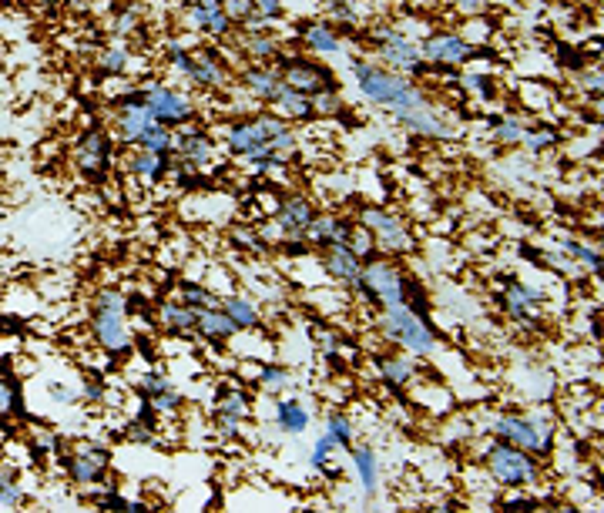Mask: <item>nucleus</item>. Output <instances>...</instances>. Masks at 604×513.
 <instances>
[{
  "instance_id": "obj_56",
  "label": "nucleus",
  "mask_w": 604,
  "mask_h": 513,
  "mask_svg": "<svg viewBox=\"0 0 604 513\" xmlns=\"http://www.w3.org/2000/svg\"><path fill=\"white\" fill-rule=\"evenodd\" d=\"M252 7H256L262 17H269V20H279V17H282V0H252Z\"/></svg>"
},
{
  "instance_id": "obj_52",
  "label": "nucleus",
  "mask_w": 604,
  "mask_h": 513,
  "mask_svg": "<svg viewBox=\"0 0 604 513\" xmlns=\"http://www.w3.org/2000/svg\"><path fill=\"white\" fill-rule=\"evenodd\" d=\"M0 507H7V510L24 507V486H20V480H11L0 486Z\"/></svg>"
},
{
  "instance_id": "obj_41",
  "label": "nucleus",
  "mask_w": 604,
  "mask_h": 513,
  "mask_svg": "<svg viewBox=\"0 0 604 513\" xmlns=\"http://www.w3.org/2000/svg\"><path fill=\"white\" fill-rule=\"evenodd\" d=\"M131 67V51L124 44H115V47H105L101 54H98V71H105L111 77H124V71Z\"/></svg>"
},
{
  "instance_id": "obj_15",
  "label": "nucleus",
  "mask_w": 604,
  "mask_h": 513,
  "mask_svg": "<svg viewBox=\"0 0 604 513\" xmlns=\"http://www.w3.org/2000/svg\"><path fill=\"white\" fill-rule=\"evenodd\" d=\"M171 154H179V162L192 168H209L215 165V158H219V145H215V138L205 131V128H181L175 131L171 138Z\"/></svg>"
},
{
  "instance_id": "obj_2",
  "label": "nucleus",
  "mask_w": 604,
  "mask_h": 513,
  "mask_svg": "<svg viewBox=\"0 0 604 513\" xmlns=\"http://www.w3.org/2000/svg\"><path fill=\"white\" fill-rule=\"evenodd\" d=\"M91 335L107 356H128L135 349V329H131V305L121 288H98L91 299Z\"/></svg>"
},
{
  "instance_id": "obj_16",
  "label": "nucleus",
  "mask_w": 604,
  "mask_h": 513,
  "mask_svg": "<svg viewBox=\"0 0 604 513\" xmlns=\"http://www.w3.org/2000/svg\"><path fill=\"white\" fill-rule=\"evenodd\" d=\"M544 292L541 288L528 286V282H517V279H507L504 282V292H500V309L521 322V326H534L537 322V312H541Z\"/></svg>"
},
{
  "instance_id": "obj_24",
  "label": "nucleus",
  "mask_w": 604,
  "mask_h": 513,
  "mask_svg": "<svg viewBox=\"0 0 604 513\" xmlns=\"http://www.w3.org/2000/svg\"><path fill=\"white\" fill-rule=\"evenodd\" d=\"M396 118L407 124L413 135L420 138H440V141H447V138H453V128L447 124V121L440 118L437 111L430 105H420V107H409V111H403V114H396Z\"/></svg>"
},
{
  "instance_id": "obj_20",
  "label": "nucleus",
  "mask_w": 604,
  "mask_h": 513,
  "mask_svg": "<svg viewBox=\"0 0 604 513\" xmlns=\"http://www.w3.org/2000/svg\"><path fill=\"white\" fill-rule=\"evenodd\" d=\"M188 81L202 91H222L228 84V67L211 47L192 51V67H188Z\"/></svg>"
},
{
  "instance_id": "obj_51",
  "label": "nucleus",
  "mask_w": 604,
  "mask_h": 513,
  "mask_svg": "<svg viewBox=\"0 0 604 513\" xmlns=\"http://www.w3.org/2000/svg\"><path fill=\"white\" fill-rule=\"evenodd\" d=\"M245 420H235V416H215V430H219V439L226 443H235V439H245V430H242Z\"/></svg>"
},
{
  "instance_id": "obj_6",
  "label": "nucleus",
  "mask_w": 604,
  "mask_h": 513,
  "mask_svg": "<svg viewBox=\"0 0 604 513\" xmlns=\"http://www.w3.org/2000/svg\"><path fill=\"white\" fill-rule=\"evenodd\" d=\"M286 128V118L272 114V111H256L249 118L232 121V124H222V145L232 158L239 162H252V158H266L269 151V138L275 131Z\"/></svg>"
},
{
  "instance_id": "obj_60",
  "label": "nucleus",
  "mask_w": 604,
  "mask_h": 513,
  "mask_svg": "<svg viewBox=\"0 0 604 513\" xmlns=\"http://www.w3.org/2000/svg\"><path fill=\"white\" fill-rule=\"evenodd\" d=\"M188 4H192V0H188Z\"/></svg>"
},
{
  "instance_id": "obj_5",
  "label": "nucleus",
  "mask_w": 604,
  "mask_h": 513,
  "mask_svg": "<svg viewBox=\"0 0 604 513\" xmlns=\"http://www.w3.org/2000/svg\"><path fill=\"white\" fill-rule=\"evenodd\" d=\"M483 473L490 477L494 486H504V490H524V486H534L541 480V463L537 456L521 446H511L504 439H494L487 453H483Z\"/></svg>"
},
{
  "instance_id": "obj_37",
  "label": "nucleus",
  "mask_w": 604,
  "mask_h": 513,
  "mask_svg": "<svg viewBox=\"0 0 604 513\" xmlns=\"http://www.w3.org/2000/svg\"><path fill=\"white\" fill-rule=\"evenodd\" d=\"M558 249L564 252V256L571 258L574 265H581V269H588V272H601L604 265V258H601V249L598 245H584L581 239H560L558 241Z\"/></svg>"
},
{
  "instance_id": "obj_48",
  "label": "nucleus",
  "mask_w": 604,
  "mask_h": 513,
  "mask_svg": "<svg viewBox=\"0 0 604 513\" xmlns=\"http://www.w3.org/2000/svg\"><path fill=\"white\" fill-rule=\"evenodd\" d=\"M158 416H179V409L185 406V396H181L179 386H168V390L155 392V396H145Z\"/></svg>"
},
{
  "instance_id": "obj_53",
  "label": "nucleus",
  "mask_w": 604,
  "mask_h": 513,
  "mask_svg": "<svg viewBox=\"0 0 604 513\" xmlns=\"http://www.w3.org/2000/svg\"><path fill=\"white\" fill-rule=\"evenodd\" d=\"M77 399H84V403H101V399H105V379L88 376L81 383V390H77Z\"/></svg>"
},
{
  "instance_id": "obj_46",
  "label": "nucleus",
  "mask_w": 604,
  "mask_h": 513,
  "mask_svg": "<svg viewBox=\"0 0 604 513\" xmlns=\"http://www.w3.org/2000/svg\"><path fill=\"white\" fill-rule=\"evenodd\" d=\"M460 88L467 91L470 98H481V101H494L497 98V84L487 75H481V71H464L460 75Z\"/></svg>"
},
{
  "instance_id": "obj_34",
  "label": "nucleus",
  "mask_w": 604,
  "mask_h": 513,
  "mask_svg": "<svg viewBox=\"0 0 604 513\" xmlns=\"http://www.w3.org/2000/svg\"><path fill=\"white\" fill-rule=\"evenodd\" d=\"M175 299L192 305L195 312H202V309H219V305H222V299H219L205 282H195V279H181L179 286H175Z\"/></svg>"
},
{
  "instance_id": "obj_36",
  "label": "nucleus",
  "mask_w": 604,
  "mask_h": 513,
  "mask_svg": "<svg viewBox=\"0 0 604 513\" xmlns=\"http://www.w3.org/2000/svg\"><path fill=\"white\" fill-rule=\"evenodd\" d=\"M239 47L249 54V58L256 60V64H262V60H275L279 54H282L279 44H275V37H269L266 30H242Z\"/></svg>"
},
{
  "instance_id": "obj_12",
  "label": "nucleus",
  "mask_w": 604,
  "mask_h": 513,
  "mask_svg": "<svg viewBox=\"0 0 604 513\" xmlns=\"http://www.w3.org/2000/svg\"><path fill=\"white\" fill-rule=\"evenodd\" d=\"M115 162V138L105 128H88L75 145V165L88 181L101 185Z\"/></svg>"
},
{
  "instance_id": "obj_33",
  "label": "nucleus",
  "mask_w": 604,
  "mask_h": 513,
  "mask_svg": "<svg viewBox=\"0 0 604 513\" xmlns=\"http://www.w3.org/2000/svg\"><path fill=\"white\" fill-rule=\"evenodd\" d=\"M215 416H235V420H249L252 416V399L242 386H219L215 396Z\"/></svg>"
},
{
  "instance_id": "obj_28",
  "label": "nucleus",
  "mask_w": 604,
  "mask_h": 513,
  "mask_svg": "<svg viewBox=\"0 0 604 513\" xmlns=\"http://www.w3.org/2000/svg\"><path fill=\"white\" fill-rule=\"evenodd\" d=\"M195 319L198 312L181 299L158 302V322L165 326L168 335H195Z\"/></svg>"
},
{
  "instance_id": "obj_1",
  "label": "nucleus",
  "mask_w": 604,
  "mask_h": 513,
  "mask_svg": "<svg viewBox=\"0 0 604 513\" xmlns=\"http://www.w3.org/2000/svg\"><path fill=\"white\" fill-rule=\"evenodd\" d=\"M353 77H356V84H360L366 101L390 107L393 114H403L409 107L430 105V98L423 94V88H417L413 81H407L400 71L379 67V64H373V60L366 58L353 60Z\"/></svg>"
},
{
  "instance_id": "obj_13",
  "label": "nucleus",
  "mask_w": 604,
  "mask_h": 513,
  "mask_svg": "<svg viewBox=\"0 0 604 513\" xmlns=\"http://www.w3.org/2000/svg\"><path fill=\"white\" fill-rule=\"evenodd\" d=\"M420 58L430 60L437 71H457L473 58V47L457 30H430L420 44Z\"/></svg>"
},
{
  "instance_id": "obj_50",
  "label": "nucleus",
  "mask_w": 604,
  "mask_h": 513,
  "mask_svg": "<svg viewBox=\"0 0 604 513\" xmlns=\"http://www.w3.org/2000/svg\"><path fill=\"white\" fill-rule=\"evenodd\" d=\"M577 88H581V94H588V98H601L604 91V81H601V67L594 64V67H581V75H577Z\"/></svg>"
},
{
  "instance_id": "obj_3",
  "label": "nucleus",
  "mask_w": 604,
  "mask_h": 513,
  "mask_svg": "<svg viewBox=\"0 0 604 513\" xmlns=\"http://www.w3.org/2000/svg\"><path fill=\"white\" fill-rule=\"evenodd\" d=\"M407 272L393 256H373L362 262L360 286L353 288V296L370 305V309H400L407 305Z\"/></svg>"
},
{
  "instance_id": "obj_59",
  "label": "nucleus",
  "mask_w": 604,
  "mask_h": 513,
  "mask_svg": "<svg viewBox=\"0 0 604 513\" xmlns=\"http://www.w3.org/2000/svg\"><path fill=\"white\" fill-rule=\"evenodd\" d=\"M591 4H598V0H591Z\"/></svg>"
},
{
  "instance_id": "obj_49",
  "label": "nucleus",
  "mask_w": 604,
  "mask_h": 513,
  "mask_svg": "<svg viewBox=\"0 0 604 513\" xmlns=\"http://www.w3.org/2000/svg\"><path fill=\"white\" fill-rule=\"evenodd\" d=\"M138 24H141V11H138V7H121L118 14H115V20H111V34H115V37H131L138 30Z\"/></svg>"
},
{
  "instance_id": "obj_30",
  "label": "nucleus",
  "mask_w": 604,
  "mask_h": 513,
  "mask_svg": "<svg viewBox=\"0 0 604 513\" xmlns=\"http://www.w3.org/2000/svg\"><path fill=\"white\" fill-rule=\"evenodd\" d=\"M279 71L275 67H258L256 60L249 64V67H242V88H245V94H252L258 105H269L272 91L279 88Z\"/></svg>"
},
{
  "instance_id": "obj_39",
  "label": "nucleus",
  "mask_w": 604,
  "mask_h": 513,
  "mask_svg": "<svg viewBox=\"0 0 604 513\" xmlns=\"http://www.w3.org/2000/svg\"><path fill=\"white\" fill-rule=\"evenodd\" d=\"M269 151L279 165H292V162L299 158V135L286 124L282 131H275V135L269 138Z\"/></svg>"
},
{
  "instance_id": "obj_23",
  "label": "nucleus",
  "mask_w": 604,
  "mask_h": 513,
  "mask_svg": "<svg viewBox=\"0 0 604 513\" xmlns=\"http://www.w3.org/2000/svg\"><path fill=\"white\" fill-rule=\"evenodd\" d=\"M269 107H272V114H279V118H286V121H313L316 118V114H313V98H306V94H299V91H292L289 84H282V81H279V88L272 91Z\"/></svg>"
},
{
  "instance_id": "obj_10",
  "label": "nucleus",
  "mask_w": 604,
  "mask_h": 513,
  "mask_svg": "<svg viewBox=\"0 0 604 513\" xmlns=\"http://www.w3.org/2000/svg\"><path fill=\"white\" fill-rule=\"evenodd\" d=\"M494 437L521 446V450L534 453V456H547L554 450V430H541L530 416H517V413H500L494 416Z\"/></svg>"
},
{
  "instance_id": "obj_31",
  "label": "nucleus",
  "mask_w": 604,
  "mask_h": 513,
  "mask_svg": "<svg viewBox=\"0 0 604 513\" xmlns=\"http://www.w3.org/2000/svg\"><path fill=\"white\" fill-rule=\"evenodd\" d=\"M377 373L390 390H407L409 383L417 379V362L407 359V356H390V352H383V356H377Z\"/></svg>"
},
{
  "instance_id": "obj_26",
  "label": "nucleus",
  "mask_w": 604,
  "mask_h": 513,
  "mask_svg": "<svg viewBox=\"0 0 604 513\" xmlns=\"http://www.w3.org/2000/svg\"><path fill=\"white\" fill-rule=\"evenodd\" d=\"M275 426H279V433H286V437H302V433L313 426V413H309L306 403H299V399L279 396V399H275Z\"/></svg>"
},
{
  "instance_id": "obj_17",
  "label": "nucleus",
  "mask_w": 604,
  "mask_h": 513,
  "mask_svg": "<svg viewBox=\"0 0 604 513\" xmlns=\"http://www.w3.org/2000/svg\"><path fill=\"white\" fill-rule=\"evenodd\" d=\"M155 121L158 118L145 107V101H141V94H138L135 88L128 98L118 101V111H115V135H118V141H124V145H135L138 138H141V131H148Z\"/></svg>"
},
{
  "instance_id": "obj_14",
  "label": "nucleus",
  "mask_w": 604,
  "mask_h": 513,
  "mask_svg": "<svg viewBox=\"0 0 604 513\" xmlns=\"http://www.w3.org/2000/svg\"><path fill=\"white\" fill-rule=\"evenodd\" d=\"M64 470H68V480L75 483V486H84V490H88L94 483L107 480V473H111V453H107V446L84 443V446H77L75 453H68Z\"/></svg>"
},
{
  "instance_id": "obj_35",
  "label": "nucleus",
  "mask_w": 604,
  "mask_h": 513,
  "mask_svg": "<svg viewBox=\"0 0 604 513\" xmlns=\"http://www.w3.org/2000/svg\"><path fill=\"white\" fill-rule=\"evenodd\" d=\"M222 312L239 326V332L258 329V322H262V309H258L252 299H245V296H228V299H222Z\"/></svg>"
},
{
  "instance_id": "obj_29",
  "label": "nucleus",
  "mask_w": 604,
  "mask_h": 513,
  "mask_svg": "<svg viewBox=\"0 0 604 513\" xmlns=\"http://www.w3.org/2000/svg\"><path fill=\"white\" fill-rule=\"evenodd\" d=\"M195 335H202L205 343H228V339L239 335V326L222 312V305L219 309H202L195 319Z\"/></svg>"
},
{
  "instance_id": "obj_57",
  "label": "nucleus",
  "mask_w": 604,
  "mask_h": 513,
  "mask_svg": "<svg viewBox=\"0 0 604 513\" xmlns=\"http://www.w3.org/2000/svg\"><path fill=\"white\" fill-rule=\"evenodd\" d=\"M500 507H504V510H534V507H537V500L534 497H511V500H500Z\"/></svg>"
},
{
  "instance_id": "obj_40",
  "label": "nucleus",
  "mask_w": 604,
  "mask_h": 513,
  "mask_svg": "<svg viewBox=\"0 0 604 513\" xmlns=\"http://www.w3.org/2000/svg\"><path fill=\"white\" fill-rule=\"evenodd\" d=\"M494 141L497 145H521V138L524 131L530 128L528 118H521V114H511V118H494Z\"/></svg>"
},
{
  "instance_id": "obj_18",
  "label": "nucleus",
  "mask_w": 604,
  "mask_h": 513,
  "mask_svg": "<svg viewBox=\"0 0 604 513\" xmlns=\"http://www.w3.org/2000/svg\"><path fill=\"white\" fill-rule=\"evenodd\" d=\"M319 265H322V272L330 275L332 282L339 288H353L360 286V269L362 262L353 252L346 249V241H336V245H326L322 252H319Z\"/></svg>"
},
{
  "instance_id": "obj_47",
  "label": "nucleus",
  "mask_w": 604,
  "mask_h": 513,
  "mask_svg": "<svg viewBox=\"0 0 604 513\" xmlns=\"http://www.w3.org/2000/svg\"><path fill=\"white\" fill-rule=\"evenodd\" d=\"M326 433L336 439V446H343V450L353 446V422H349V416L343 409H330V413H326Z\"/></svg>"
},
{
  "instance_id": "obj_7",
  "label": "nucleus",
  "mask_w": 604,
  "mask_h": 513,
  "mask_svg": "<svg viewBox=\"0 0 604 513\" xmlns=\"http://www.w3.org/2000/svg\"><path fill=\"white\" fill-rule=\"evenodd\" d=\"M366 41L377 47L379 60L390 71H409V75L417 77L426 75V64L420 58V44L413 37H407L403 30L390 28V24H377V28L366 30Z\"/></svg>"
},
{
  "instance_id": "obj_55",
  "label": "nucleus",
  "mask_w": 604,
  "mask_h": 513,
  "mask_svg": "<svg viewBox=\"0 0 604 513\" xmlns=\"http://www.w3.org/2000/svg\"><path fill=\"white\" fill-rule=\"evenodd\" d=\"M158 420H162V416H158V413H155V406H151L148 399L141 396V399H138L135 422H141V426H151V430H158Z\"/></svg>"
},
{
  "instance_id": "obj_21",
  "label": "nucleus",
  "mask_w": 604,
  "mask_h": 513,
  "mask_svg": "<svg viewBox=\"0 0 604 513\" xmlns=\"http://www.w3.org/2000/svg\"><path fill=\"white\" fill-rule=\"evenodd\" d=\"M188 20H192V28H195L198 34H211L215 41H226L228 34H232V28H235V24L228 20L222 0H192Z\"/></svg>"
},
{
  "instance_id": "obj_44",
  "label": "nucleus",
  "mask_w": 604,
  "mask_h": 513,
  "mask_svg": "<svg viewBox=\"0 0 604 513\" xmlns=\"http://www.w3.org/2000/svg\"><path fill=\"white\" fill-rule=\"evenodd\" d=\"M343 450V446H336V439L330 437V433H322V437L313 443V456H309V463H313V470H322L326 477H339V470L332 467V453Z\"/></svg>"
},
{
  "instance_id": "obj_27",
  "label": "nucleus",
  "mask_w": 604,
  "mask_h": 513,
  "mask_svg": "<svg viewBox=\"0 0 604 513\" xmlns=\"http://www.w3.org/2000/svg\"><path fill=\"white\" fill-rule=\"evenodd\" d=\"M353 450V467H356V480H360V490L366 500H373L379 493V460L377 450L370 443H356L349 446Z\"/></svg>"
},
{
  "instance_id": "obj_22",
  "label": "nucleus",
  "mask_w": 604,
  "mask_h": 513,
  "mask_svg": "<svg viewBox=\"0 0 604 513\" xmlns=\"http://www.w3.org/2000/svg\"><path fill=\"white\" fill-rule=\"evenodd\" d=\"M168 168H171V154H162V151L138 148L135 154L128 158V175L138 178L141 185H148V188H155L158 181L165 178Z\"/></svg>"
},
{
  "instance_id": "obj_8",
  "label": "nucleus",
  "mask_w": 604,
  "mask_h": 513,
  "mask_svg": "<svg viewBox=\"0 0 604 513\" xmlns=\"http://www.w3.org/2000/svg\"><path fill=\"white\" fill-rule=\"evenodd\" d=\"M356 222L373 232L379 252H386V256H393V258L409 256V252H413V232H409V225L396 215V211L379 209V205H362Z\"/></svg>"
},
{
  "instance_id": "obj_42",
  "label": "nucleus",
  "mask_w": 604,
  "mask_h": 513,
  "mask_svg": "<svg viewBox=\"0 0 604 513\" xmlns=\"http://www.w3.org/2000/svg\"><path fill=\"white\" fill-rule=\"evenodd\" d=\"M171 138H175V128H168V124H162V121H155L148 131H141V138L135 141V148L171 154Z\"/></svg>"
},
{
  "instance_id": "obj_43",
  "label": "nucleus",
  "mask_w": 604,
  "mask_h": 513,
  "mask_svg": "<svg viewBox=\"0 0 604 513\" xmlns=\"http://www.w3.org/2000/svg\"><path fill=\"white\" fill-rule=\"evenodd\" d=\"M560 145V135L554 131V128H537L534 121H530V128L524 131V138H521V148L534 151V154H541V151H551Z\"/></svg>"
},
{
  "instance_id": "obj_58",
  "label": "nucleus",
  "mask_w": 604,
  "mask_h": 513,
  "mask_svg": "<svg viewBox=\"0 0 604 513\" xmlns=\"http://www.w3.org/2000/svg\"><path fill=\"white\" fill-rule=\"evenodd\" d=\"M457 7L464 14H483V0H457Z\"/></svg>"
},
{
  "instance_id": "obj_19",
  "label": "nucleus",
  "mask_w": 604,
  "mask_h": 513,
  "mask_svg": "<svg viewBox=\"0 0 604 513\" xmlns=\"http://www.w3.org/2000/svg\"><path fill=\"white\" fill-rule=\"evenodd\" d=\"M353 225L356 222H349V218L336 215V211H316L313 222L302 232V239L309 241V249H326V245H336V241H346Z\"/></svg>"
},
{
  "instance_id": "obj_9",
  "label": "nucleus",
  "mask_w": 604,
  "mask_h": 513,
  "mask_svg": "<svg viewBox=\"0 0 604 513\" xmlns=\"http://www.w3.org/2000/svg\"><path fill=\"white\" fill-rule=\"evenodd\" d=\"M138 94H141V101L151 114L168 128H185L198 118L195 101L185 91H175L168 84H158V81H145V84H138Z\"/></svg>"
},
{
  "instance_id": "obj_45",
  "label": "nucleus",
  "mask_w": 604,
  "mask_h": 513,
  "mask_svg": "<svg viewBox=\"0 0 604 513\" xmlns=\"http://www.w3.org/2000/svg\"><path fill=\"white\" fill-rule=\"evenodd\" d=\"M346 249L353 252V256L360 258V262H366V258H373L379 256V249H377V239H373V232L366 225H353V232H349V239H346Z\"/></svg>"
},
{
  "instance_id": "obj_32",
  "label": "nucleus",
  "mask_w": 604,
  "mask_h": 513,
  "mask_svg": "<svg viewBox=\"0 0 604 513\" xmlns=\"http://www.w3.org/2000/svg\"><path fill=\"white\" fill-rule=\"evenodd\" d=\"M11 416H28V403H24L20 379L11 376V369L0 362V420H11Z\"/></svg>"
},
{
  "instance_id": "obj_38",
  "label": "nucleus",
  "mask_w": 604,
  "mask_h": 513,
  "mask_svg": "<svg viewBox=\"0 0 604 513\" xmlns=\"http://www.w3.org/2000/svg\"><path fill=\"white\" fill-rule=\"evenodd\" d=\"M256 383L262 386V392L269 396H282L292 386V373H289L282 362H266L256 369Z\"/></svg>"
},
{
  "instance_id": "obj_4",
  "label": "nucleus",
  "mask_w": 604,
  "mask_h": 513,
  "mask_svg": "<svg viewBox=\"0 0 604 513\" xmlns=\"http://www.w3.org/2000/svg\"><path fill=\"white\" fill-rule=\"evenodd\" d=\"M379 332H383L386 343L407 349L417 359H426V356L437 352V329L430 326L426 312H413L409 305L383 309L379 312Z\"/></svg>"
},
{
  "instance_id": "obj_11",
  "label": "nucleus",
  "mask_w": 604,
  "mask_h": 513,
  "mask_svg": "<svg viewBox=\"0 0 604 513\" xmlns=\"http://www.w3.org/2000/svg\"><path fill=\"white\" fill-rule=\"evenodd\" d=\"M275 60H279L275 71L282 77V84H289V88L306 94V98H316L319 91L339 88L326 64H316V60L299 58V54H279Z\"/></svg>"
},
{
  "instance_id": "obj_54",
  "label": "nucleus",
  "mask_w": 604,
  "mask_h": 513,
  "mask_svg": "<svg viewBox=\"0 0 604 513\" xmlns=\"http://www.w3.org/2000/svg\"><path fill=\"white\" fill-rule=\"evenodd\" d=\"M124 439L128 443H138V446H148V443H155V430L151 426H141V422H131L128 430H124Z\"/></svg>"
},
{
  "instance_id": "obj_25",
  "label": "nucleus",
  "mask_w": 604,
  "mask_h": 513,
  "mask_svg": "<svg viewBox=\"0 0 604 513\" xmlns=\"http://www.w3.org/2000/svg\"><path fill=\"white\" fill-rule=\"evenodd\" d=\"M299 41L309 54H326V58H330V54H339V51H343L339 30L332 28V24H326V20H309V24H302Z\"/></svg>"
}]
</instances>
